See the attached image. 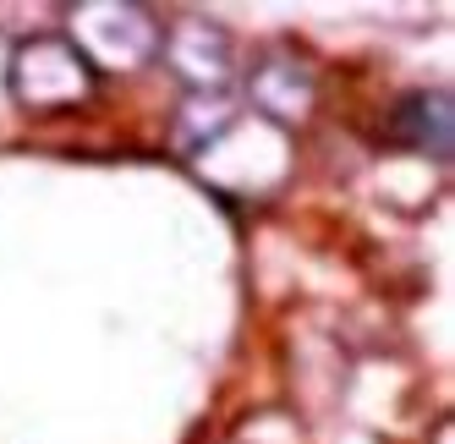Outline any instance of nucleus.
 I'll return each instance as SVG.
<instances>
[{
    "label": "nucleus",
    "mask_w": 455,
    "mask_h": 444,
    "mask_svg": "<svg viewBox=\"0 0 455 444\" xmlns=\"http://www.w3.org/2000/svg\"><path fill=\"white\" fill-rule=\"evenodd\" d=\"M395 132L428 154H450V99L444 93H411L395 110Z\"/></svg>",
    "instance_id": "1"
}]
</instances>
